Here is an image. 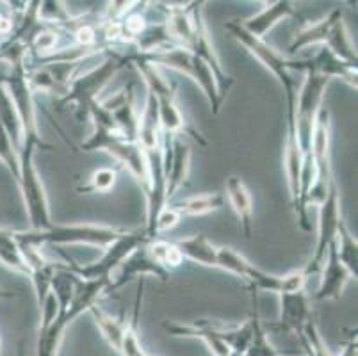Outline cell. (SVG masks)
Segmentation results:
<instances>
[{
  "label": "cell",
  "instance_id": "obj_42",
  "mask_svg": "<svg viewBox=\"0 0 358 356\" xmlns=\"http://www.w3.org/2000/svg\"><path fill=\"white\" fill-rule=\"evenodd\" d=\"M301 356H303V355H301Z\"/></svg>",
  "mask_w": 358,
  "mask_h": 356
},
{
  "label": "cell",
  "instance_id": "obj_1",
  "mask_svg": "<svg viewBox=\"0 0 358 356\" xmlns=\"http://www.w3.org/2000/svg\"><path fill=\"white\" fill-rule=\"evenodd\" d=\"M129 230L125 228L107 227V225L91 223H71L57 225L54 223L45 230H13V235L18 244L45 248L48 244L54 246H68V244H86L100 250H107L113 243L123 237Z\"/></svg>",
  "mask_w": 358,
  "mask_h": 356
},
{
  "label": "cell",
  "instance_id": "obj_35",
  "mask_svg": "<svg viewBox=\"0 0 358 356\" xmlns=\"http://www.w3.org/2000/svg\"><path fill=\"white\" fill-rule=\"evenodd\" d=\"M55 273V264L47 260V262L40 264V266L32 267L29 271V278H31L32 287H34L36 294V303H38V310L43 306L45 299L50 294V285H52V276Z\"/></svg>",
  "mask_w": 358,
  "mask_h": 356
},
{
  "label": "cell",
  "instance_id": "obj_40",
  "mask_svg": "<svg viewBox=\"0 0 358 356\" xmlns=\"http://www.w3.org/2000/svg\"><path fill=\"white\" fill-rule=\"evenodd\" d=\"M338 356H357V339H351Z\"/></svg>",
  "mask_w": 358,
  "mask_h": 356
},
{
  "label": "cell",
  "instance_id": "obj_38",
  "mask_svg": "<svg viewBox=\"0 0 358 356\" xmlns=\"http://www.w3.org/2000/svg\"><path fill=\"white\" fill-rule=\"evenodd\" d=\"M180 220H182V215L175 211L173 205L171 204L166 205V207L159 212L157 220H155V225H154L155 237H157L159 234H162V232L173 230V228L180 223Z\"/></svg>",
  "mask_w": 358,
  "mask_h": 356
},
{
  "label": "cell",
  "instance_id": "obj_5",
  "mask_svg": "<svg viewBox=\"0 0 358 356\" xmlns=\"http://www.w3.org/2000/svg\"><path fill=\"white\" fill-rule=\"evenodd\" d=\"M224 29L232 34V38L236 39L237 43L243 45L253 57L262 64L266 70L271 71L275 75V78L280 83L282 90H284V97H292V94H298V83L296 78L292 77V71H296V59L287 57L282 52H278L276 48H273L271 45L266 43V39H257L252 34L244 31L241 27L239 20H230L224 24Z\"/></svg>",
  "mask_w": 358,
  "mask_h": 356
},
{
  "label": "cell",
  "instance_id": "obj_8",
  "mask_svg": "<svg viewBox=\"0 0 358 356\" xmlns=\"http://www.w3.org/2000/svg\"><path fill=\"white\" fill-rule=\"evenodd\" d=\"M2 83L11 97L16 107V113L20 116L22 129H24V143H34L40 150H52V145L43 141L40 127H38V116L34 107V93L29 86L27 66L25 61L15 63L9 66L8 73H2Z\"/></svg>",
  "mask_w": 358,
  "mask_h": 356
},
{
  "label": "cell",
  "instance_id": "obj_20",
  "mask_svg": "<svg viewBox=\"0 0 358 356\" xmlns=\"http://www.w3.org/2000/svg\"><path fill=\"white\" fill-rule=\"evenodd\" d=\"M351 280H353V276L350 274V271L338 260L334 241L328 248L327 259L323 262V274H321V283H319V289L315 292V299L317 301H328V299L337 301V299H341L344 289Z\"/></svg>",
  "mask_w": 358,
  "mask_h": 356
},
{
  "label": "cell",
  "instance_id": "obj_37",
  "mask_svg": "<svg viewBox=\"0 0 358 356\" xmlns=\"http://www.w3.org/2000/svg\"><path fill=\"white\" fill-rule=\"evenodd\" d=\"M0 162L8 168L13 178L18 182V178H20V153L16 152L2 125H0Z\"/></svg>",
  "mask_w": 358,
  "mask_h": 356
},
{
  "label": "cell",
  "instance_id": "obj_21",
  "mask_svg": "<svg viewBox=\"0 0 358 356\" xmlns=\"http://www.w3.org/2000/svg\"><path fill=\"white\" fill-rule=\"evenodd\" d=\"M307 70L323 75L328 80L330 78H341L346 84H350L353 90H357L358 86L357 66L350 63H344L343 59L335 57L327 47L321 48L312 59H301V71L305 73Z\"/></svg>",
  "mask_w": 358,
  "mask_h": 356
},
{
  "label": "cell",
  "instance_id": "obj_39",
  "mask_svg": "<svg viewBox=\"0 0 358 356\" xmlns=\"http://www.w3.org/2000/svg\"><path fill=\"white\" fill-rule=\"evenodd\" d=\"M13 34V22L8 16L0 15V45L6 43Z\"/></svg>",
  "mask_w": 358,
  "mask_h": 356
},
{
  "label": "cell",
  "instance_id": "obj_27",
  "mask_svg": "<svg viewBox=\"0 0 358 356\" xmlns=\"http://www.w3.org/2000/svg\"><path fill=\"white\" fill-rule=\"evenodd\" d=\"M171 205L182 218L185 215L198 218V215H207L221 211L224 207V196L221 192H205V194L189 196V198H184Z\"/></svg>",
  "mask_w": 358,
  "mask_h": 356
},
{
  "label": "cell",
  "instance_id": "obj_12",
  "mask_svg": "<svg viewBox=\"0 0 358 356\" xmlns=\"http://www.w3.org/2000/svg\"><path fill=\"white\" fill-rule=\"evenodd\" d=\"M343 208H341V192H338L335 180L331 182L330 191H328L327 200L319 205V221H317V243H315L314 255H312L310 262L305 267L307 274L310 276L312 273H317L319 267L323 266L327 259L328 248L337 237L338 225L343 221Z\"/></svg>",
  "mask_w": 358,
  "mask_h": 356
},
{
  "label": "cell",
  "instance_id": "obj_9",
  "mask_svg": "<svg viewBox=\"0 0 358 356\" xmlns=\"http://www.w3.org/2000/svg\"><path fill=\"white\" fill-rule=\"evenodd\" d=\"M328 83L330 80L327 77L315 73L312 70H307L305 71L303 83L299 84L298 87L294 104V123L298 141L301 150H303V155L310 152L312 132H314L319 111L323 107V97Z\"/></svg>",
  "mask_w": 358,
  "mask_h": 356
},
{
  "label": "cell",
  "instance_id": "obj_3",
  "mask_svg": "<svg viewBox=\"0 0 358 356\" xmlns=\"http://www.w3.org/2000/svg\"><path fill=\"white\" fill-rule=\"evenodd\" d=\"M125 52L127 50H109V57L100 66L86 71V73L79 75V77H75L68 93L61 100H57L59 109H71L79 122L86 120L87 111H90L93 104L99 102L100 94L106 90L107 84L110 83V78L115 77L123 66L129 64L127 63Z\"/></svg>",
  "mask_w": 358,
  "mask_h": 356
},
{
  "label": "cell",
  "instance_id": "obj_10",
  "mask_svg": "<svg viewBox=\"0 0 358 356\" xmlns=\"http://www.w3.org/2000/svg\"><path fill=\"white\" fill-rule=\"evenodd\" d=\"M145 230H129L123 237H120L116 243L110 244L106 250L103 257L96 262L91 264H77L66 257L68 264L66 266L73 271L79 278L83 280H107L109 282L110 274L115 273L120 267V264L129 257L132 251L138 250L139 246L148 243Z\"/></svg>",
  "mask_w": 358,
  "mask_h": 356
},
{
  "label": "cell",
  "instance_id": "obj_34",
  "mask_svg": "<svg viewBox=\"0 0 358 356\" xmlns=\"http://www.w3.org/2000/svg\"><path fill=\"white\" fill-rule=\"evenodd\" d=\"M253 264L244 259L243 255L237 253L232 248H217V257H216V267L217 269H223L230 274H236L237 278H241L243 282H246L248 278V273L252 269Z\"/></svg>",
  "mask_w": 358,
  "mask_h": 356
},
{
  "label": "cell",
  "instance_id": "obj_29",
  "mask_svg": "<svg viewBox=\"0 0 358 356\" xmlns=\"http://www.w3.org/2000/svg\"><path fill=\"white\" fill-rule=\"evenodd\" d=\"M90 313L95 319V325L99 326L100 333H102L103 341L109 344L110 349H115L116 353L120 351V346H122L123 333H125L127 321L123 318H113L110 313H107L106 310L100 308L99 305L91 306Z\"/></svg>",
  "mask_w": 358,
  "mask_h": 356
},
{
  "label": "cell",
  "instance_id": "obj_31",
  "mask_svg": "<svg viewBox=\"0 0 358 356\" xmlns=\"http://www.w3.org/2000/svg\"><path fill=\"white\" fill-rule=\"evenodd\" d=\"M253 294V308H252V329H253V335H252V342H250V348L246 351L244 356H282L280 355L278 349L271 344L269 341V333L266 332L264 328V322L260 319V312H259V305H257V294Z\"/></svg>",
  "mask_w": 358,
  "mask_h": 356
},
{
  "label": "cell",
  "instance_id": "obj_7",
  "mask_svg": "<svg viewBox=\"0 0 358 356\" xmlns=\"http://www.w3.org/2000/svg\"><path fill=\"white\" fill-rule=\"evenodd\" d=\"M330 111L327 107H321L315 120L314 132H312V143H310V155L314 161L315 168V178L312 182L310 189H308L307 196H305V208L323 204L327 200L330 185L334 182V175H331V161H330Z\"/></svg>",
  "mask_w": 358,
  "mask_h": 356
},
{
  "label": "cell",
  "instance_id": "obj_41",
  "mask_svg": "<svg viewBox=\"0 0 358 356\" xmlns=\"http://www.w3.org/2000/svg\"><path fill=\"white\" fill-rule=\"evenodd\" d=\"M18 298V294L16 292H9V290L0 289V299H16Z\"/></svg>",
  "mask_w": 358,
  "mask_h": 356
},
{
  "label": "cell",
  "instance_id": "obj_19",
  "mask_svg": "<svg viewBox=\"0 0 358 356\" xmlns=\"http://www.w3.org/2000/svg\"><path fill=\"white\" fill-rule=\"evenodd\" d=\"M191 146L180 137L175 136L171 143V155H169L168 164L164 166L166 176V201H171L178 191L187 184V176L191 171Z\"/></svg>",
  "mask_w": 358,
  "mask_h": 356
},
{
  "label": "cell",
  "instance_id": "obj_25",
  "mask_svg": "<svg viewBox=\"0 0 358 356\" xmlns=\"http://www.w3.org/2000/svg\"><path fill=\"white\" fill-rule=\"evenodd\" d=\"M175 244L180 250L184 259L205 267H216L217 246H214L205 235L198 234L193 235V237H185V239L177 241Z\"/></svg>",
  "mask_w": 358,
  "mask_h": 356
},
{
  "label": "cell",
  "instance_id": "obj_4",
  "mask_svg": "<svg viewBox=\"0 0 358 356\" xmlns=\"http://www.w3.org/2000/svg\"><path fill=\"white\" fill-rule=\"evenodd\" d=\"M38 145L25 141L20 150V178H18V187L22 192L25 212H27L29 223L32 230H45L54 225L50 215V205H48V196L45 191L43 180L40 173L36 169L34 157L38 152Z\"/></svg>",
  "mask_w": 358,
  "mask_h": 356
},
{
  "label": "cell",
  "instance_id": "obj_16",
  "mask_svg": "<svg viewBox=\"0 0 358 356\" xmlns=\"http://www.w3.org/2000/svg\"><path fill=\"white\" fill-rule=\"evenodd\" d=\"M106 109L109 111L118 134L130 143H138V127H139V113L136 109V93L134 84H127L122 91L113 98L102 102Z\"/></svg>",
  "mask_w": 358,
  "mask_h": 356
},
{
  "label": "cell",
  "instance_id": "obj_13",
  "mask_svg": "<svg viewBox=\"0 0 358 356\" xmlns=\"http://www.w3.org/2000/svg\"><path fill=\"white\" fill-rule=\"evenodd\" d=\"M145 276H155V278H159L161 282H168L169 273L152 260V257H150L148 251H146L145 244H143L138 250L132 251V253L120 264L118 269L110 274L109 289H107V292H115V290L122 289L123 285L130 283L132 280L145 278Z\"/></svg>",
  "mask_w": 358,
  "mask_h": 356
},
{
  "label": "cell",
  "instance_id": "obj_24",
  "mask_svg": "<svg viewBox=\"0 0 358 356\" xmlns=\"http://www.w3.org/2000/svg\"><path fill=\"white\" fill-rule=\"evenodd\" d=\"M341 16H344L343 11H341V9H334V11L328 13L324 18L317 20L314 24L303 25V27L296 32L292 43L289 45V54H296V52L303 50V48L315 43H327L331 25H334L335 20L341 18Z\"/></svg>",
  "mask_w": 358,
  "mask_h": 356
},
{
  "label": "cell",
  "instance_id": "obj_36",
  "mask_svg": "<svg viewBox=\"0 0 358 356\" xmlns=\"http://www.w3.org/2000/svg\"><path fill=\"white\" fill-rule=\"evenodd\" d=\"M116 178H118V169L116 168H99L91 173L90 182L83 187H79L77 191L80 194H107L115 189Z\"/></svg>",
  "mask_w": 358,
  "mask_h": 356
},
{
  "label": "cell",
  "instance_id": "obj_22",
  "mask_svg": "<svg viewBox=\"0 0 358 356\" xmlns=\"http://www.w3.org/2000/svg\"><path fill=\"white\" fill-rule=\"evenodd\" d=\"M77 318H80V313L68 306L64 312H59V315L55 318V321L48 328L40 329L38 332V341H36V356L59 355V348L64 341V333H66L68 326Z\"/></svg>",
  "mask_w": 358,
  "mask_h": 356
},
{
  "label": "cell",
  "instance_id": "obj_30",
  "mask_svg": "<svg viewBox=\"0 0 358 356\" xmlns=\"http://www.w3.org/2000/svg\"><path fill=\"white\" fill-rule=\"evenodd\" d=\"M324 47H327L335 57L343 59L344 63H350L357 66V50H355L353 43H351L350 39V34H348L346 24H344V16L335 20V24L331 25L330 34H328Z\"/></svg>",
  "mask_w": 358,
  "mask_h": 356
},
{
  "label": "cell",
  "instance_id": "obj_23",
  "mask_svg": "<svg viewBox=\"0 0 358 356\" xmlns=\"http://www.w3.org/2000/svg\"><path fill=\"white\" fill-rule=\"evenodd\" d=\"M227 198L236 212L237 220H239L241 230L244 237L250 239L253 232V201L248 187L239 176H230L227 180Z\"/></svg>",
  "mask_w": 358,
  "mask_h": 356
},
{
  "label": "cell",
  "instance_id": "obj_26",
  "mask_svg": "<svg viewBox=\"0 0 358 356\" xmlns=\"http://www.w3.org/2000/svg\"><path fill=\"white\" fill-rule=\"evenodd\" d=\"M0 125L4 127L13 146L16 148V152L20 153L22 146H24V129H22L20 116L16 113L15 104H13L4 83H2V73H0Z\"/></svg>",
  "mask_w": 358,
  "mask_h": 356
},
{
  "label": "cell",
  "instance_id": "obj_2",
  "mask_svg": "<svg viewBox=\"0 0 358 356\" xmlns=\"http://www.w3.org/2000/svg\"><path fill=\"white\" fill-rule=\"evenodd\" d=\"M136 55L143 57L145 61H148V63L155 64V66H166L169 68V70H175L178 71V73L185 75L187 78H191V80L200 87L203 97L207 98V102H209L210 106V113L220 114L224 98L227 97L221 94L213 70H210L200 57L193 55L189 50H185V48L175 47V45L159 48V50L150 52V54Z\"/></svg>",
  "mask_w": 358,
  "mask_h": 356
},
{
  "label": "cell",
  "instance_id": "obj_17",
  "mask_svg": "<svg viewBox=\"0 0 358 356\" xmlns=\"http://www.w3.org/2000/svg\"><path fill=\"white\" fill-rule=\"evenodd\" d=\"M308 274L305 269H296L291 271L287 274H271L266 273V271L259 269V267L252 266L248 273V278H246V287L250 289V292H259V290H266V292H275V294H289V292H299V290H305L307 285Z\"/></svg>",
  "mask_w": 358,
  "mask_h": 356
},
{
  "label": "cell",
  "instance_id": "obj_32",
  "mask_svg": "<svg viewBox=\"0 0 358 356\" xmlns=\"http://www.w3.org/2000/svg\"><path fill=\"white\" fill-rule=\"evenodd\" d=\"M146 251L152 257L157 266H161L162 269L171 273L173 269L180 267L184 264V257H182L180 250L177 248L175 243H169V241L162 239H152L145 244Z\"/></svg>",
  "mask_w": 358,
  "mask_h": 356
},
{
  "label": "cell",
  "instance_id": "obj_18",
  "mask_svg": "<svg viewBox=\"0 0 358 356\" xmlns=\"http://www.w3.org/2000/svg\"><path fill=\"white\" fill-rule=\"evenodd\" d=\"M298 15L294 2L291 0H278V2H264V8L257 15L243 20L239 24L244 31L257 39H266L269 31L276 27L280 22Z\"/></svg>",
  "mask_w": 358,
  "mask_h": 356
},
{
  "label": "cell",
  "instance_id": "obj_33",
  "mask_svg": "<svg viewBox=\"0 0 358 356\" xmlns=\"http://www.w3.org/2000/svg\"><path fill=\"white\" fill-rule=\"evenodd\" d=\"M0 262L8 269L29 276V267L24 260L20 246L16 243L13 230L0 227Z\"/></svg>",
  "mask_w": 358,
  "mask_h": 356
},
{
  "label": "cell",
  "instance_id": "obj_11",
  "mask_svg": "<svg viewBox=\"0 0 358 356\" xmlns=\"http://www.w3.org/2000/svg\"><path fill=\"white\" fill-rule=\"evenodd\" d=\"M83 61H38L36 64H27V78L32 93H43L61 100L70 90L75 73Z\"/></svg>",
  "mask_w": 358,
  "mask_h": 356
},
{
  "label": "cell",
  "instance_id": "obj_14",
  "mask_svg": "<svg viewBox=\"0 0 358 356\" xmlns=\"http://www.w3.org/2000/svg\"><path fill=\"white\" fill-rule=\"evenodd\" d=\"M227 325L214 319H196L193 322H162V328L173 335V337H185V339H200L207 344L214 356H230L229 346L224 344L220 337V332Z\"/></svg>",
  "mask_w": 358,
  "mask_h": 356
},
{
  "label": "cell",
  "instance_id": "obj_28",
  "mask_svg": "<svg viewBox=\"0 0 358 356\" xmlns=\"http://www.w3.org/2000/svg\"><path fill=\"white\" fill-rule=\"evenodd\" d=\"M335 251L344 267L350 271L353 280L358 278V241L353 234H351L350 227L346 221H341L337 230V237H335Z\"/></svg>",
  "mask_w": 358,
  "mask_h": 356
},
{
  "label": "cell",
  "instance_id": "obj_6",
  "mask_svg": "<svg viewBox=\"0 0 358 356\" xmlns=\"http://www.w3.org/2000/svg\"><path fill=\"white\" fill-rule=\"evenodd\" d=\"M80 150H84V152H99L100 150V152L109 153L113 159H116L118 164H122L130 175L134 176L146 196L150 176L148 168H146L145 153L139 148L138 143L127 141L118 132H110V130L100 129V127H93V134L80 145Z\"/></svg>",
  "mask_w": 358,
  "mask_h": 356
},
{
  "label": "cell",
  "instance_id": "obj_15",
  "mask_svg": "<svg viewBox=\"0 0 358 356\" xmlns=\"http://www.w3.org/2000/svg\"><path fill=\"white\" fill-rule=\"evenodd\" d=\"M312 321L310 299L305 290L299 292L280 294V318L275 325H264L266 332L278 329V332H294L296 335L303 332L305 326Z\"/></svg>",
  "mask_w": 358,
  "mask_h": 356
}]
</instances>
